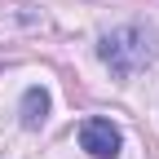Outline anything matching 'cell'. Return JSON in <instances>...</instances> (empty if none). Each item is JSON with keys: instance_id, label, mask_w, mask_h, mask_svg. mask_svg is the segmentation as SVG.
<instances>
[{"instance_id": "cell-1", "label": "cell", "mask_w": 159, "mask_h": 159, "mask_svg": "<svg viewBox=\"0 0 159 159\" xmlns=\"http://www.w3.org/2000/svg\"><path fill=\"white\" fill-rule=\"evenodd\" d=\"M97 53H102V62H106L119 80H133V75L155 57V44H150V35H146L142 27H119V31H111V35L102 40Z\"/></svg>"}, {"instance_id": "cell-2", "label": "cell", "mask_w": 159, "mask_h": 159, "mask_svg": "<svg viewBox=\"0 0 159 159\" xmlns=\"http://www.w3.org/2000/svg\"><path fill=\"white\" fill-rule=\"evenodd\" d=\"M80 146L93 159H115L119 146H124V133H119L111 119H84V124H80Z\"/></svg>"}, {"instance_id": "cell-3", "label": "cell", "mask_w": 159, "mask_h": 159, "mask_svg": "<svg viewBox=\"0 0 159 159\" xmlns=\"http://www.w3.org/2000/svg\"><path fill=\"white\" fill-rule=\"evenodd\" d=\"M49 119V93L44 89H27L22 93V128H40Z\"/></svg>"}]
</instances>
